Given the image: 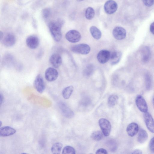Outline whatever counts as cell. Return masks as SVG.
<instances>
[{"label":"cell","mask_w":154,"mask_h":154,"mask_svg":"<svg viewBox=\"0 0 154 154\" xmlns=\"http://www.w3.org/2000/svg\"><path fill=\"white\" fill-rule=\"evenodd\" d=\"M63 21L61 20L52 21L48 24V28L51 35L54 40L59 42L62 38L61 28Z\"/></svg>","instance_id":"cell-1"},{"label":"cell","mask_w":154,"mask_h":154,"mask_svg":"<svg viewBox=\"0 0 154 154\" xmlns=\"http://www.w3.org/2000/svg\"><path fill=\"white\" fill-rule=\"evenodd\" d=\"M71 50L73 52L82 54H87L89 53L91 48L86 44H81L72 46Z\"/></svg>","instance_id":"cell-2"},{"label":"cell","mask_w":154,"mask_h":154,"mask_svg":"<svg viewBox=\"0 0 154 154\" xmlns=\"http://www.w3.org/2000/svg\"><path fill=\"white\" fill-rule=\"evenodd\" d=\"M99 125L104 135L105 136L109 135L111 129L110 122L105 118H101L98 121Z\"/></svg>","instance_id":"cell-3"},{"label":"cell","mask_w":154,"mask_h":154,"mask_svg":"<svg viewBox=\"0 0 154 154\" xmlns=\"http://www.w3.org/2000/svg\"><path fill=\"white\" fill-rule=\"evenodd\" d=\"M66 39L69 42L75 43L79 42L81 36L80 32L75 30H71L68 31L65 35Z\"/></svg>","instance_id":"cell-4"},{"label":"cell","mask_w":154,"mask_h":154,"mask_svg":"<svg viewBox=\"0 0 154 154\" xmlns=\"http://www.w3.org/2000/svg\"><path fill=\"white\" fill-rule=\"evenodd\" d=\"M118 7L117 3L113 0H108L105 3L104 9L105 12L108 14H111L115 13Z\"/></svg>","instance_id":"cell-5"},{"label":"cell","mask_w":154,"mask_h":154,"mask_svg":"<svg viewBox=\"0 0 154 154\" xmlns=\"http://www.w3.org/2000/svg\"><path fill=\"white\" fill-rule=\"evenodd\" d=\"M135 102L137 107L140 111L143 113L147 112L148 107L147 104L142 96L137 95L135 98Z\"/></svg>","instance_id":"cell-6"},{"label":"cell","mask_w":154,"mask_h":154,"mask_svg":"<svg viewBox=\"0 0 154 154\" xmlns=\"http://www.w3.org/2000/svg\"><path fill=\"white\" fill-rule=\"evenodd\" d=\"M58 76L57 70L53 67H49L45 70V77L47 80L51 82L55 80Z\"/></svg>","instance_id":"cell-7"},{"label":"cell","mask_w":154,"mask_h":154,"mask_svg":"<svg viewBox=\"0 0 154 154\" xmlns=\"http://www.w3.org/2000/svg\"><path fill=\"white\" fill-rule=\"evenodd\" d=\"M34 86L37 91L39 93H42L45 88V85L42 77L38 74L36 77L33 83Z\"/></svg>","instance_id":"cell-8"},{"label":"cell","mask_w":154,"mask_h":154,"mask_svg":"<svg viewBox=\"0 0 154 154\" xmlns=\"http://www.w3.org/2000/svg\"><path fill=\"white\" fill-rule=\"evenodd\" d=\"M143 118L148 130L151 132L154 133V120L151 114L147 112L144 113Z\"/></svg>","instance_id":"cell-9"},{"label":"cell","mask_w":154,"mask_h":154,"mask_svg":"<svg viewBox=\"0 0 154 154\" xmlns=\"http://www.w3.org/2000/svg\"><path fill=\"white\" fill-rule=\"evenodd\" d=\"M26 42L29 48L32 49H35L38 46L39 40L37 36L35 35H31L27 38Z\"/></svg>","instance_id":"cell-10"},{"label":"cell","mask_w":154,"mask_h":154,"mask_svg":"<svg viewBox=\"0 0 154 154\" xmlns=\"http://www.w3.org/2000/svg\"><path fill=\"white\" fill-rule=\"evenodd\" d=\"M3 44L6 47H11L15 43L16 38L15 35L11 33H8L4 36L1 41Z\"/></svg>","instance_id":"cell-11"},{"label":"cell","mask_w":154,"mask_h":154,"mask_svg":"<svg viewBox=\"0 0 154 154\" xmlns=\"http://www.w3.org/2000/svg\"><path fill=\"white\" fill-rule=\"evenodd\" d=\"M60 111L63 116L68 118L72 117L74 116V112L64 102H60L58 104Z\"/></svg>","instance_id":"cell-12"},{"label":"cell","mask_w":154,"mask_h":154,"mask_svg":"<svg viewBox=\"0 0 154 154\" xmlns=\"http://www.w3.org/2000/svg\"><path fill=\"white\" fill-rule=\"evenodd\" d=\"M112 34L114 38L117 40H121L125 37L126 32L124 28L118 26L114 28L112 31Z\"/></svg>","instance_id":"cell-13"},{"label":"cell","mask_w":154,"mask_h":154,"mask_svg":"<svg viewBox=\"0 0 154 154\" xmlns=\"http://www.w3.org/2000/svg\"><path fill=\"white\" fill-rule=\"evenodd\" d=\"M111 54L108 51L102 50L100 51L97 55V59L101 63H106L110 59Z\"/></svg>","instance_id":"cell-14"},{"label":"cell","mask_w":154,"mask_h":154,"mask_svg":"<svg viewBox=\"0 0 154 154\" xmlns=\"http://www.w3.org/2000/svg\"><path fill=\"white\" fill-rule=\"evenodd\" d=\"M49 62L54 68L59 67L62 63V59L60 55L57 53L53 54L49 58Z\"/></svg>","instance_id":"cell-15"},{"label":"cell","mask_w":154,"mask_h":154,"mask_svg":"<svg viewBox=\"0 0 154 154\" xmlns=\"http://www.w3.org/2000/svg\"><path fill=\"white\" fill-rule=\"evenodd\" d=\"M139 130L138 125L135 122H132L129 124L126 128V131L128 135L132 137L138 133Z\"/></svg>","instance_id":"cell-16"},{"label":"cell","mask_w":154,"mask_h":154,"mask_svg":"<svg viewBox=\"0 0 154 154\" xmlns=\"http://www.w3.org/2000/svg\"><path fill=\"white\" fill-rule=\"evenodd\" d=\"M16 132V130L15 129L10 126L2 127L0 128V136H8L14 134Z\"/></svg>","instance_id":"cell-17"},{"label":"cell","mask_w":154,"mask_h":154,"mask_svg":"<svg viewBox=\"0 0 154 154\" xmlns=\"http://www.w3.org/2000/svg\"><path fill=\"white\" fill-rule=\"evenodd\" d=\"M122 56L121 52L118 51L113 52L110 57V62L112 65H115L118 63L121 60Z\"/></svg>","instance_id":"cell-18"},{"label":"cell","mask_w":154,"mask_h":154,"mask_svg":"<svg viewBox=\"0 0 154 154\" xmlns=\"http://www.w3.org/2000/svg\"><path fill=\"white\" fill-rule=\"evenodd\" d=\"M137 140L138 142L141 143L145 142L148 137L147 133L143 129H140L138 131Z\"/></svg>","instance_id":"cell-19"},{"label":"cell","mask_w":154,"mask_h":154,"mask_svg":"<svg viewBox=\"0 0 154 154\" xmlns=\"http://www.w3.org/2000/svg\"><path fill=\"white\" fill-rule=\"evenodd\" d=\"M90 31L92 36L95 39L98 40L101 36L102 33L100 30L94 26L90 28Z\"/></svg>","instance_id":"cell-20"},{"label":"cell","mask_w":154,"mask_h":154,"mask_svg":"<svg viewBox=\"0 0 154 154\" xmlns=\"http://www.w3.org/2000/svg\"><path fill=\"white\" fill-rule=\"evenodd\" d=\"M74 88L72 86H69L65 88L62 91V95L65 99H69L72 94Z\"/></svg>","instance_id":"cell-21"},{"label":"cell","mask_w":154,"mask_h":154,"mask_svg":"<svg viewBox=\"0 0 154 154\" xmlns=\"http://www.w3.org/2000/svg\"><path fill=\"white\" fill-rule=\"evenodd\" d=\"M63 147L62 144L60 142L54 143L52 146L51 150L52 153L59 154L60 152Z\"/></svg>","instance_id":"cell-22"},{"label":"cell","mask_w":154,"mask_h":154,"mask_svg":"<svg viewBox=\"0 0 154 154\" xmlns=\"http://www.w3.org/2000/svg\"><path fill=\"white\" fill-rule=\"evenodd\" d=\"M118 98V97L116 95H110L108 99V104L109 106L111 107L114 106L117 103Z\"/></svg>","instance_id":"cell-23"},{"label":"cell","mask_w":154,"mask_h":154,"mask_svg":"<svg viewBox=\"0 0 154 154\" xmlns=\"http://www.w3.org/2000/svg\"><path fill=\"white\" fill-rule=\"evenodd\" d=\"M95 11L91 7H88L87 8L85 11V17L88 20L92 19L95 16Z\"/></svg>","instance_id":"cell-24"},{"label":"cell","mask_w":154,"mask_h":154,"mask_svg":"<svg viewBox=\"0 0 154 154\" xmlns=\"http://www.w3.org/2000/svg\"><path fill=\"white\" fill-rule=\"evenodd\" d=\"M104 135L102 131H94L92 133L91 137L94 140L99 141L103 138Z\"/></svg>","instance_id":"cell-25"},{"label":"cell","mask_w":154,"mask_h":154,"mask_svg":"<svg viewBox=\"0 0 154 154\" xmlns=\"http://www.w3.org/2000/svg\"><path fill=\"white\" fill-rule=\"evenodd\" d=\"M142 55L143 60L144 62H146L149 59L150 57V52L148 47H146L143 49Z\"/></svg>","instance_id":"cell-26"},{"label":"cell","mask_w":154,"mask_h":154,"mask_svg":"<svg viewBox=\"0 0 154 154\" xmlns=\"http://www.w3.org/2000/svg\"><path fill=\"white\" fill-rule=\"evenodd\" d=\"M63 154H75V149L72 146H65L62 150Z\"/></svg>","instance_id":"cell-27"},{"label":"cell","mask_w":154,"mask_h":154,"mask_svg":"<svg viewBox=\"0 0 154 154\" xmlns=\"http://www.w3.org/2000/svg\"><path fill=\"white\" fill-rule=\"evenodd\" d=\"M107 145L109 149L111 151H115L117 148V145L116 142L112 139L108 140Z\"/></svg>","instance_id":"cell-28"},{"label":"cell","mask_w":154,"mask_h":154,"mask_svg":"<svg viewBox=\"0 0 154 154\" xmlns=\"http://www.w3.org/2000/svg\"><path fill=\"white\" fill-rule=\"evenodd\" d=\"M50 14V11L48 8H45L42 11V15L44 18H47L49 16Z\"/></svg>","instance_id":"cell-29"},{"label":"cell","mask_w":154,"mask_h":154,"mask_svg":"<svg viewBox=\"0 0 154 154\" xmlns=\"http://www.w3.org/2000/svg\"><path fill=\"white\" fill-rule=\"evenodd\" d=\"M149 148L151 152L154 153V137L151 139L149 144Z\"/></svg>","instance_id":"cell-30"},{"label":"cell","mask_w":154,"mask_h":154,"mask_svg":"<svg viewBox=\"0 0 154 154\" xmlns=\"http://www.w3.org/2000/svg\"><path fill=\"white\" fill-rule=\"evenodd\" d=\"M145 5L147 7L152 6L154 3V0H142Z\"/></svg>","instance_id":"cell-31"},{"label":"cell","mask_w":154,"mask_h":154,"mask_svg":"<svg viewBox=\"0 0 154 154\" xmlns=\"http://www.w3.org/2000/svg\"><path fill=\"white\" fill-rule=\"evenodd\" d=\"M93 69V67L92 66L90 65L88 66L85 70V73L87 75H89L91 74Z\"/></svg>","instance_id":"cell-32"},{"label":"cell","mask_w":154,"mask_h":154,"mask_svg":"<svg viewBox=\"0 0 154 154\" xmlns=\"http://www.w3.org/2000/svg\"><path fill=\"white\" fill-rule=\"evenodd\" d=\"M108 152L106 150L103 148H101L97 149L96 152V154H106Z\"/></svg>","instance_id":"cell-33"},{"label":"cell","mask_w":154,"mask_h":154,"mask_svg":"<svg viewBox=\"0 0 154 154\" xmlns=\"http://www.w3.org/2000/svg\"><path fill=\"white\" fill-rule=\"evenodd\" d=\"M131 154H141L142 153V151L139 149L134 150L132 152Z\"/></svg>","instance_id":"cell-34"},{"label":"cell","mask_w":154,"mask_h":154,"mask_svg":"<svg viewBox=\"0 0 154 154\" xmlns=\"http://www.w3.org/2000/svg\"><path fill=\"white\" fill-rule=\"evenodd\" d=\"M150 30L151 32L154 35V22L152 23L150 26Z\"/></svg>","instance_id":"cell-35"},{"label":"cell","mask_w":154,"mask_h":154,"mask_svg":"<svg viewBox=\"0 0 154 154\" xmlns=\"http://www.w3.org/2000/svg\"><path fill=\"white\" fill-rule=\"evenodd\" d=\"M4 100V97L1 94H0V105H1V104L3 103V101Z\"/></svg>","instance_id":"cell-36"},{"label":"cell","mask_w":154,"mask_h":154,"mask_svg":"<svg viewBox=\"0 0 154 154\" xmlns=\"http://www.w3.org/2000/svg\"><path fill=\"white\" fill-rule=\"evenodd\" d=\"M4 36V34L2 31H0V41H1L2 39L3 38Z\"/></svg>","instance_id":"cell-37"},{"label":"cell","mask_w":154,"mask_h":154,"mask_svg":"<svg viewBox=\"0 0 154 154\" xmlns=\"http://www.w3.org/2000/svg\"><path fill=\"white\" fill-rule=\"evenodd\" d=\"M78 2H81V1H82L84 0H76Z\"/></svg>","instance_id":"cell-38"},{"label":"cell","mask_w":154,"mask_h":154,"mask_svg":"<svg viewBox=\"0 0 154 154\" xmlns=\"http://www.w3.org/2000/svg\"><path fill=\"white\" fill-rule=\"evenodd\" d=\"M153 104L154 106V97H153Z\"/></svg>","instance_id":"cell-39"},{"label":"cell","mask_w":154,"mask_h":154,"mask_svg":"<svg viewBox=\"0 0 154 154\" xmlns=\"http://www.w3.org/2000/svg\"><path fill=\"white\" fill-rule=\"evenodd\" d=\"M0 126H1L2 125H1V124H2V122L1 121H0Z\"/></svg>","instance_id":"cell-40"}]
</instances>
